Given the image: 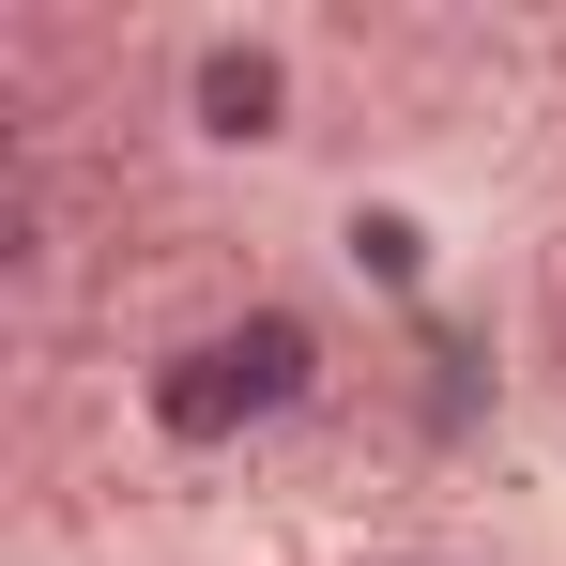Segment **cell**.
Segmentation results:
<instances>
[{"label":"cell","instance_id":"obj_1","mask_svg":"<svg viewBox=\"0 0 566 566\" xmlns=\"http://www.w3.org/2000/svg\"><path fill=\"white\" fill-rule=\"evenodd\" d=\"M322 368H337V337H322L291 291H261V306L185 322V337L138 368V429H154V444H185V460H230V444L291 429V413L322 398Z\"/></svg>","mask_w":566,"mask_h":566},{"label":"cell","instance_id":"obj_2","mask_svg":"<svg viewBox=\"0 0 566 566\" xmlns=\"http://www.w3.org/2000/svg\"><path fill=\"white\" fill-rule=\"evenodd\" d=\"M169 107H185L199 154H276L291 123H306V77H291L276 31H199L185 77H169Z\"/></svg>","mask_w":566,"mask_h":566},{"label":"cell","instance_id":"obj_3","mask_svg":"<svg viewBox=\"0 0 566 566\" xmlns=\"http://www.w3.org/2000/svg\"><path fill=\"white\" fill-rule=\"evenodd\" d=\"M337 245H353V276H368V291H429V214H398V199H353Z\"/></svg>","mask_w":566,"mask_h":566}]
</instances>
